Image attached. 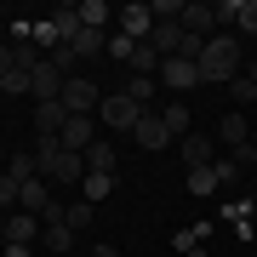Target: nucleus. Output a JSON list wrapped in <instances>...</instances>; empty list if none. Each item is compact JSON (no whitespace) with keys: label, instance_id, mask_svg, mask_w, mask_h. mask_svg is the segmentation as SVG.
Here are the masks:
<instances>
[{"label":"nucleus","instance_id":"nucleus-31","mask_svg":"<svg viewBox=\"0 0 257 257\" xmlns=\"http://www.w3.org/2000/svg\"><path fill=\"white\" fill-rule=\"evenodd\" d=\"M132 52H138V40H126V35H109V57H114V63H132Z\"/></svg>","mask_w":257,"mask_h":257},{"label":"nucleus","instance_id":"nucleus-37","mask_svg":"<svg viewBox=\"0 0 257 257\" xmlns=\"http://www.w3.org/2000/svg\"><path fill=\"white\" fill-rule=\"evenodd\" d=\"M12 200H18V183H12L6 172H0V206H12Z\"/></svg>","mask_w":257,"mask_h":257},{"label":"nucleus","instance_id":"nucleus-23","mask_svg":"<svg viewBox=\"0 0 257 257\" xmlns=\"http://www.w3.org/2000/svg\"><path fill=\"white\" fill-rule=\"evenodd\" d=\"M63 223H69V229H74V234H80V229H92V223H97V206H92V200H74Z\"/></svg>","mask_w":257,"mask_h":257},{"label":"nucleus","instance_id":"nucleus-27","mask_svg":"<svg viewBox=\"0 0 257 257\" xmlns=\"http://www.w3.org/2000/svg\"><path fill=\"white\" fill-rule=\"evenodd\" d=\"M155 69H160V52H155V46L143 40V46L132 52V74H155Z\"/></svg>","mask_w":257,"mask_h":257},{"label":"nucleus","instance_id":"nucleus-32","mask_svg":"<svg viewBox=\"0 0 257 257\" xmlns=\"http://www.w3.org/2000/svg\"><path fill=\"white\" fill-rule=\"evenodd\" d=\"M240 35H257V0H240Z\"/></svg>","mask_w":257,"mask_h":257},{"label":"nucleus","instance_id":"nucleus-19","mask_svg":"<svg viewBox=\"0 0 257 257\" xmlns=\"http://www.w3.org/2000/svg\"><path fill=\"white\" fill-rule=\"evenodd\" d=\"M74 18H80V29H109L114 12L103 6V0H80V6H74Z\"/></svg>","mask_w":257,"mask_h":257},{"label":"nucleus","instance_id":"nucleus-17","mask_svg":"<svg viewBox=\"0 0 257 257\" xmlns=\"http://www.w3.org/2000/svg\"><path fill=\"white\" fill-rule=\"evenodd\" d=\"M217 138L229 143V149H240V143H251V126H246V114H240V109H234V114H223V126H217Z\"/></svg>","mask_w":257,"mask_h":257},{"label":"nucleus","instance_id":"nucleus-7","mask_svg":"<svg viewBox=\"0 0 257 257\" xmlns=\"http://www.w3.org/2000/svg\"><path fill=\"white\" fill-rule=\"evenodd\" d=\"M40 234H46V223L35 211H12L6 217V246H40Z\"/></svg>","mask_w":257,"mask_h":257},{"label":"nucleus","instance_id":"nucleus-6","mask_svg":"<svg viewBox=\"0 0 257 257\" xmlns=\"http://www.w3.org/2000/svg\"><path fill=\"white\" fill-rule=\"evenodd\" d=\"M57 143H63L69 155H86V149L97 143V114H69V126L57 132Z\"/></svg>","mask_w":257,"mask_h":257},{"label":"nucleus","instance_id":"nucleus-26","mask_svg":"<svg viewBox=\"0 0 257 257\" xmlns=\"http://www.w3.org/2000/svg\"><path fill=\"white\" fill-rule=\"evenodd\" d=\"M52 23H57V40H63V46H69L74 35H80V18H74V6H63V12H52Z\"/></svg>","mask_w":257,"mask_h":257},{"label":"nucleus","instance_id":"nucleus-4","mask_svg":"<svg viewBox=\"0 0 257 257\" xmlns=\"http://www.w3.org/2000/svg\"><path fill=\"white\" fill-rule=\"evenodd\" d=\"M63 80H69V74L57 69L52 57H40V63L29 69V92H35V103H57V97H63Z\"/></svg>","mask_w":257,"mask_h":257},{"label":"nucleus","instance_id":"nucleus-16","mask_svg":"<svg viewBox=\"0 0 257 257\" xmlns=\"http://www.w3.org/2000/svg\"><path fill=\"white\" fill-rule=\"evenodd\" d=\"M69 52L74 57H97V52H109V35H103V29H80V35L69 40Z\"/></svg>","mask_w":257,"mask_h":257},{"label":"nucleus","instance_id":"nucleus-30","mask_svg":"<svg viewBox=\"0 0 257 257\" xmlns=\"http://www.w3.org/2000/svg\"><path fill=\"white\" fill-rule=\"evenodd\" d=\"M29 40H35V46H52V52L63 46V40H57V23H52V18H46V23H35V35H29Z\"/></svg>","mask_w":257,"mask_h":257},{"label":"nucleus","instance_id":"nucleus-41","mask_svg":"<svg viewBox=\"0 0 257 257\" xmlns=\"http://www.w3.org/2000/svg\"><path fill=\"white\" fill-rule=\"evenodd\" d=\"M183 257H206V251H200V246H194V251H183Z\"/></svg>","mask_w":257,"mask_h":257},{"label":"nucleus","instance_id":"nucleus-13","mask_svg":"<svg viewBox=\"0 0 257 257\" xmlns=\"http://www.w3.org/2000/svg\"><path fill=\"white\" fill-rule=\"evenodd\" d=\"M132 138H138V149H166V143H172V132H166V120H160V114H143Z\"/></svg>","mask_w":257,"mask_h":257},{"label":"nucleus","instance_id":"nucleus-5","mask_svg":"<svg viewBox=\"0 0 257 257\" xmlns=\"http://www.w3.org/2000/svg\"><path fill=\"white\" fill-rule=\"evenodd\" d=\"M57 103H63L69 114H97L103 92H97L92 80H80V74H69V80H63V97H57Z\"/></svg>","mask_w":257,"mask_h":257},{"label":"nucleus","instance_id":"nucleus-40","mask_svg":"<svg viewBox=\"0 0 257 257\" xmlns=\"http://www.w3.org/2000/svg\"><path fill=\"white\" fill-rule=\"evenodd\" d=\"M92 257H120V251L114 246H92Z\"/></svg>","mask_w":257,"mask_h":257},{"label":"nucleus","instance_id":"nucleus-20","mask_svg":"<svg viewBox=\"0 0 257 257\" xmlns=\"http://www.w3.org/2000/svg\"><path fill=\"white\" fill-rule=\"evenodd\" d=\"M80 194H86L92 206H97V200H109V194H114V177H103V172H86V177H80Z\"/></svg>","mask_w":257,"mask_h":257},{"label":"nucleus","instance_id":"nucleus-36","mask_svg":"<svg viewBox=\"0 0 257 257\" xmlns=\"http://www.w3.org/2000/svg\"><path fill=\"white\" fill-rule=\"evenodd\" d=\"M211 166H217V183H234V177H240V166H234V160H211Z\"/></svg>","mask_w":257,"mask_h":257},{"label":"nucleus","instance_id":"nucleus-15","mask_svg":"<svg viewBox=\"0 0 257 257\" xmlns=\"http://www.w3.org/2000/svg\"><path fill=\"white\" fill-rule=\"evenodd\" d=\"M177 149H183L189 172H194V166H211V138H200V132H189V138H177Z\"/></svg>","mask_w":257,"mask_h":257},{"label":"nucleus","instance_id":"nucleus-18","mask_svg":"<svg viewBox=\"0 0 257 257\" xmlns=\"http://www.w3.org/2000/svg\"><path fill=\"white\" fill-rule=\"evenodd\" d=\"M80 160H86V172H103V177H114V143H103V138H97V143L86 149Z\"/></svg>","mask_w":257,"mask_h":257},{"label":"nucleus","instance_id":"nucleus-21","mask_svg":"<svg viewBox=\"0 0 257 257\" xmlns=\"http://www.w3.org/2000/svg\"><path fill=\"white\" fill-rule=\"evenodd\" d=\"M160 120H166V132H172V143H177V138H189V109H183V103H166Z\"/></svg>","mask_w":257,"mask_h":257},{"label":"nucleus","instance_id":"nucleus-38","mask_svg":"<svg viewBox=\"0 0 257 257\" xmlns=\"http://www.w3.org/2000/svg\"><path fill=\"white\" fill-rule=\"evenodd\" d=\"M12 69H18V52H12V46H0V80H6Z\"/></svg>","mask_w":257,"mask_h":257},{"label":"nucleus","instance_id":"nucleus-35","mask_svg":"<svg viewBox=\"0 0 257 257\" xmlns=\"http://www.w3.org/2000/svg\"><path fill=\"white\" fill-rule=\"evenodd\" d=\"M234 166H240V172H246V166H257V143H240V149H234Z\"/></svg>","mask_w":257,"mask_h":257},{"label":"nucleus","instance_id":"nucleus-22","mask_svg":"<svg viewBox=\"0 0 257 257\" xmlns=\"http://www.w3.org/2000/svg\"><path fill=\"white\" fill-rule=\"evenodd\" d=\"M40 246H52V251H74V229H69V223H46Z\"/></svg>","mask_w":257,"mask_h":257},{"label":"nucleus","instance_id":"nucleus-8","mask_svg":"<svg viewBox=\"0 0 257 257\" xmlns=\"http://www.w3.org/2000/svg\"><path fill=\"white\" fill-rule=\"evenodd\" d=\"M160 80L172 86V92H189V86H200V69H194L189 57H160Z\"/></svg>","mask_w":257,"mask_h":257},{"label":"nucleus","instance_id":"nucleus-24","mask_svg":"<svg viewBox=\"0 0 257 257\" xmlns=\"http://www.w3.org/2000/svg\"><path fill=\"white\" fill-rule=\"evenodd\" d=\"M211 189H223L217 183V166H194L189 172V194H211Z\"/></svg>","mask_w":257,"mask_h":257},{"label":"nucleus","instance_id":"nucleus-10","mask_svg":"<svg viewBox=\"0 0 257 257\" xmlns=\"http://www.w3.org/2000/svg\"><path fill=\"white\" fill-rule=\"evenodd\" d=\"M183 29H189V35H200V40L223 35V29H217V12H211L206 0H194V6H183Z\"/></svg>","mask_w":257,"mask_h":257},{"label":"nucleus","instance_id":"nucleus-11","mask_svg":"<svg viewBox=\"0 0 257 257\" xmlns=\"http://www.w3.org/2000/svg\"><path fill=\"white\" fill-rule=\"evenodd\" d=\"M63 126H69V109H63V103H35V132H40V138H57Z\"/></svg>","mask_w":257,"mask_h":257},{"label":"nucleus","instance_id":"nucleus-9","mask_svg":"<svg viewBox=\"0 0 257 257\" xmlns=\"http://www.w3.org/2000/svg\"><path fill=\"white\" fill-rule=\"evenodd\" d=\"M149 29H155V12H149L143 0L120 12V35H126V40H138V46H143V40H149Z\"/></svg>","mask_w":257,"mask_h":257},{"label":"nucleus","instance_id":"nucleus-29","mask_svg":"<svg viewBox=\"0 0 257 257\" xmlns=\"http://www.w3.org/2000/svg\"><path fill=\"white\" fill-rule=\"evenodd\" d=\"M18 92H29V69H12L6 80H0V97H18Z\"/></svg>","mask_w":257,"mask_h":257},{"label":"nucleus","instance_id":"nucleus-2","mask_svg":"<svg viewBox=\"0 0 257 257\" xmlns=\"http://www.w3.org/2000/svg\"><path fill=\"white\" fill-rule=\"evenodd\" d=\"M35 160H40V177H46V183H80L86 177V160L69 155L57 138H35Z\"/></svg>","mask_w":257,"mask_h":257},{"label":"nucleus","instance_id":"nucleus-3","mask_svg":"<svg viewBox=\"0 0 257 257\" xmlns=\"http://www.w3.org/2000/svg\"><path fill=\"white\" fill-rule=\"evenodd\" d=\"M143 114H149V109H143V103H132L126 92H114V97L97 103V120H103V126H114V132H138Z\"/></svg>","mask_w":257,"mask_h":257},{"label":"nucleus","instance_id":"nucleus-12","mask_svg":"<svg viewBox=\"0 0 257 257\" xmlns=\"http://www.w3.org/2000/svg\"><path fill=\"white\" fill-rule=\"evenodd\" d=\"M18 206L40 217V211L52 206V194H46V177H23V183H18Z\"/></svg>","mask_w":257,"mask_h":257},{"label":"nucleus","instance_id":"nucleus-33","mask_svg":"<svg viewBox=\"0 0 257 257\" xmlns=\"http://www.w3.org/2000/svg\"><path fill=\"white\" fill-rule=\"evenodd\" d=\"M211 12H217V29H223V23H240V0H217Z\"/></svg>","mask_w":257,"mask_h":257},{"label":"nucleus","instance_id":"nucleus-1","mask_svg":"<svg viewBox=\"0 0 257 257\" xmlns=\"http://www.w3.org/2000/svg\"><path fill=\"white\" fill-rule=\"evenodd\" d=\"M200 86H229V80H240V35H211L206 40V52H200Z\"/></svg>","mask_w":257,"mask_h":257},{"label":"nucleus","instance_id":"nucleus-39","mask_svg":"<svg viewBox=\"0 0 257 257\" xmlns=\"http://www.w3.org/2000/svg\"><path fill=\"white\" fill-rule=\"evenodd\" d=\"M29 251H35V246H6V257H29Z\"/></svg>","mask_w":257,"mask_h":257},{"label":"nucleus","instance_id":"nucleus-34","mask_svg":"<svg viewBox=\"0 0 257 257\" xmlns=\"http://www.w3.org/2000/svg\"><path fill=\"white\" fill-rule=\"evenodd\" d=\"M229 92H234V103H257V86L240 74V80H229Z\"/></svg>","mask_w":257,"mask_h":257},{"label":"nucleus","instance_id":"nucleus-25","mask_svg":"<svg viewBox=\"0 0 257 257\" xmlns=\"http://www.w3.org/2000/svg\"><path fill=\"white\" fill-rule=\"evenodd\" d=\"M6 177H12V183H23V177H40V160H35V155H12V160H6Z\"/></svg>","mask_w":257,"mask_h":257},{"label":"nucleus","instance_id":"nucleus-14","mask_svg":"<svg viewBox=\"0 0 257 257\" xmlns=\"http://www.w3.org/2000/svg\"><path fill=\"white\" fill-rule=\"evenodd\" d=\"M149 46H155L160 57H177V46H183V23H155V29H149Z\"/></svg>","mask_w":257,"mask_h":257},{"label":"nucleus","instance_id":"nucleus-28","mask_svg":"<svg viewBox=\"0 0 257 257\" xmlns=\"http://www.w3.org/2000/svg\"><path fill=\"white\" fill-rule=\"evenodd\" d=\"M126 97L132 103H149V97H155V74H132V80H126Z\"/></svg>","mask_w":257,"mask_h":257}]
</instances>
